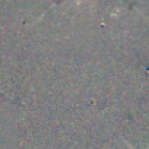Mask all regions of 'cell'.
I'll list each match as a JSON object with an SVG mask.
<instances>
[{
	"label": "cell",
	"instance_id": "6da1fadb",
	"mask_svg": "<svg viewBox=\"0 0 149 149\" xmlns=\"http://www.w3.org/2000/svg\"><path fill=\"white\" fill-rule=\"evenodd\" d=\"M126 143H127V142H126ZM127 146H129V148H130V149H134V148H133V146H132V145H129V143H127Z\"/></svg>",
	"mask_w": 149,
	"mask_h": 149
}]
</instances>
